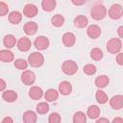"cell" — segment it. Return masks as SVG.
I'll return each instance as SVG.
<instances>
[{
  "mask_svg": "<svg viewBox=\"0 0 123 123\" xmlns=\"http://www.w3.org/2000/svg\"><path fill=\"white\" fill-rule=\"evenodd\" d=\"M90 15L94 20H102L107 15V9L104 5L98 4L91 8Z\"/></svg>",
  "mask_w": 123,
  "mask_h": 123,
  "instance_id": "1",
  "label": "cell"
},
{
  "mask_svg": "<svg viewBox=\"0 0 123 123\" xmlns=\"http://www.w3.org/2000/svg\"><path fill=\"white\" fill-rule=\"evenodd\" d=\"M122 48V42L120 38L112 37L107 42V50L111 54H118Z\"/></svg>",
  "mask_w": 123,
  "mask_h": 123,
  "instance_id": "2",
  "label": "cell"
},
{
  "mask_svg": "<svg viewBox=\"0 0 123 123\" xmlns=\"http://www.w3.org/2000/svg\"><path fill=\"white\" fill-rule=\"evenodd\" d=\"M44 62V57L39 52H34L28 57V63L33 67H39Z\"/></svg>",
  "mask_w": 123,
  "mask_h": 123,
  "instance_id": "3",
  "label": "cell"
},
{
  "mask_svg": "<svg viewBox=\"0 0 123 123\" xmlns=\"http://www.w3.org/2000/svg\"><path fill=\"white\" fill-rule=\"evenodd\" d=\"M62 70L66 75H74L78 71V64L71 60H67L63 62L62 65Z\"/></svg>",
  "mask_w": 123,
  "mask_h": 123,
  "instance_id": "4",
  "label": "cell"
},
{
  "mask_svg": "<svg viewBox=\"0 0 123 123\" xmlns=\"http://www.w3.org/2000/svg\"><path fill=\"white\" fill-rule=\"evenodd\" d=\"M123 15V8L119 4H113L109 10V16L111 19H119Z\"/></svg>",
  "mask_w": 123,
  "mask_h": 123,
  "instance_id": "5",
  "label": "cell"
},
{
  "mask_svg": "<svg viewBox=\"0 0 123 123\" xmlns=\"http://www.w3.org/2000/svg\"><path fill=\"white\" fill-rule=\"evenodd\" d=\"M34 44L37 50H45L46 48H48L50 41H49L48 37H46L44 36H39L35 39Z\"/></svg>",
  "mask_w": 123,
  "mask_h": 123,
  "instance_id": "6",
  "label": "cell"
},
{
  "mask_svg": "<svg viewBox=\"0 0 123 123\" xmlns=\"http://www.w3.org/2000/svg\"><path fill=\"white\" fill-rule=\"evenodd\" d=\"M21 81L24 85L26 86H31L35 83L36 81V75L33 71L30 70H25L21 74Z\"/></svg>",
  "mask_w": 123,
  "mask_h": 123,
  "instance_id": "7",
  "label": "cell"
},
{
  "mask_svg": "<svg viewBox=\"0 0 123 123\" xmlns=\"http://www.w3.org/2000/svg\"><path fill=\"white\" fill-rule=\"evenodd\" d=\"M31 45H32L31 40L27 37H22L17 41V48L21 52H27V51H29L30 48H31Z\"/></svg>",
  "mask_w": 123,
  "mask_h": 123,
  "instance_id": "8",
  "label": "cell"
},
{
  "mask_svg": "<svg viewBox=\"0 0 123 123\" xmlns=\"http://www.w3.org/2000/svg\"><path fill=\"white\" fill-rule=\"evenodd\" d=\"M86 34L90 38H93V39L98 38L101 35V28L95 24L89 25L86 29Z\"/></svg>",
  "mask_w": 123,
  "mask_h": 123,
  "instance_id": "9",
  "label": "cell"
},
{
  "mask_svg": "<svg viewBox=\"0 0 123 123\" xmlns=\"http://www.w3.org/2000/svg\"><path fill=\"white\" fill-rule=\"evenodd\" d=\"M76 42V37L73 33L67 32L62 36V43L66 47H72Z\"/></svg>",
  "mask_w": 123,
  "mask_h": 123,
  "instance_id": "10",
  "label": "cell"
},
{
  "mask_svg": "<svg viewBox=\"0 0 123 123\" xmlns=\"http://www.w3.org/2000/svg\"><path fill=\"white\" fill-rule=\"evenodd\" d=\"M110 105L114 110H121L123 108V96L122 95L112 96L110 100Z\"/></svg>",
  "mask_w": 123,
  "mask_h": 123,
  "instance_id": "11",
  "label": "cell"
},
{
  "mask_svg": "<svg viewBox=\"0 0 123 123\" xmlns=\"http://www.w3.org/2000/svg\"><path fill=\"white\" fill-rule=\"evenodd\" d=\"M23 13L26 17H35L37 14V8L34 4H27L23 9Z\"/></svg>",
  "mask_w": 123,
  "mask_h": 123,
  "instance_id": "12",
  "label": "cell"
},
{
  "mask_svg": "<svg viewBox=\"0 0 123 123\" xmlns=\"http://www.w3.org/2000/svg\"><path fill=\"white\" fill-rule=\"evenodd\" d=\"M37 28H38V26H37V24L36 22H34V21H29V22L25 23L23 29H24V33H25L26 35H28V36H33V35H35V34L37 33Z\"/></svg>",
  "mask_w": 123,
  "mask_h": 123,
  "instance_id": "13",
  "label": "cell"
},
{
  "mask_svg": "<svg viewBox=\"0 0 123 123\" xmlns=\"http://www.w3.org/2000/svg\"><path fill=\"white\" fill-rule=\"evenodd\" d=\"M43 95V91L39 86H32L29 89V96L33 100H39Z\"/></svg>",
  "mask_w": 123,
  "mask_h": 123,
  "instance_id": "14",
  "label": "cell"
},
{
  "mask_svg": "<svg viewBox=\"0 0 123 123\" xmlns=\"http://www.w3.org/2000/svg\"><path fill=\"white\" fill-rule=\"evenodd\" d=\"M14 59L13 53L10 50H0V61L3 62H11Z\"/></svg>",
  "mask_w": 123,
  "mask_h": 123,
  "instance_id": "15",
  "label": "cell"
},
{
  "mask_svg": "<svg viewBox=\"0 0 123 123\" xmlns=\"http://www.w3.org/2000/svg\"><path fill=\"white\" fill-rule=\"evenodd\" d=\"M24 123H37V114L33 111H26L22 116Z\"/></svg>",
  "mask_w": 123,
  "mask_h": 123,
  "instance_id": "16",
  "label": "cell"
},
{
  "mask_svg": "<svg viewBox=\"0 0 123 123\" xmlns=\"http://www.w3.org/2000/svg\"><path fill=\"white\" fill-rule=\"evenodd\" d=\"M59 91L62 95H68L72 91V86L68 81H62L59 85Z\"/></svg>",
  "mask_w": 123,
  "mask_h": 123,
  "instance_id": "17",
  "label": "cell"
},
{
  "mask_svg": "<svg viewBox=\"0 0 123 123\" xmlns=\"http://www.w3.org/2000/svg\"><path fill=\"white\" fill-rule=\"evenodd\" d=\"M87 24H88V19L85 15L80 14L74 18V25L77 28H85L87 26Z\"/></svg>",
  "mask_w": 123,
  "mask_h": 123,
  "instance_id": "18",
  "label": "cell"
},
{
  "mask_svg": "<svg viewBox=\"0 0 123 123\" xmlns=\"http://www.w3.org/2000/svg\"><path fill=\"white\" fill-rule=\"evenodd\" d=\"M110 83V79L107 75H100L95 79V86L99 88L106 87Z\"/></svg>",
  "mask_w": 123,
  "mask_h": 123,
  "instance_id": "19",
  "label": "cell"
},
{
  "mask_svg": "<svg viewBox=\"0 0 123 123\" xmlns=\"http://www.w3.org/2000/svg\"><path fill=\"white\" fill-rule=\"evenodd\" d=\"M2 98L6 102L12 103L17 99V93L14 90H6L2 94Z\"/></svg>",
  "mask_w": 123,
  "mask_h": 123,
  "instance_id": "20",
  "label": "cell"
},
{
  "mask_svg": "<svg viewBox=\"0 0 123 123\" xmlns=\"http://www.w3.org/2000/svg\"><path fill=\"white\" fill-rule=\"evenodd\" d=\"M86 115L90 118V119H96L99 117L100 115V109L98 106L96 105H92L90 107H88L87 111H86Z\"/></svg>",
  "mask_w": 123,
  "mask_h": 123,
  "instance_id": "21",
  "label": "cell"
},
{
  "mask_svg": "<svg viewBox=\"0 0 123 123\" xmlns=\"http://www.w3.org/2000/svg\"><path fill=\"white\" fill-rule=\"evenodd\" d=\"M21 20H22V14H21L19 12L13 11V12H10V14H9V21H10L12 24L16 25V24L20 23Z\"/></svg>",
  "mask_w": 123,
  "mask_h": 123,
  "instance_id": "22",
  "label": "cell"
},
{
  "mask_svg": "<svg viewBox=\"0 0 123 123\" xmlns=\"http://www.w3.org/2000/svg\"><path fill=\"white\" fill-rule=\"evenodd\" d=\"M15 43H16V38L12 35H6L3 38V44L8 49L12 48L15 45Z\"/></svg>",
  "mask_w": 123,
  "mask_h": 123,
  "instance_id": "23",
  "label": "cell"
},
{
  "mask_svg": "<svg viewBox=\"0 0 123 123\" xmlns=\"http://www.w3.org/2000/svg\"><path fill=\"white\" fill-rule=\"evenodd\" d=\"M58 97H59V92L54 88H49L48 90H46V92L44 94V98L48 102L56 101L58 99Z\"/></svg>",
  "mask_w": 123,
  "mask_h": 123,
  "instance_id": "24",
  "label": "cell"
},
{
  "mask_svg": "<svg viewBox=\"0 0 123 123\" xmlns=\"http://www.w3.org/2000/svg\"><path fill=\"white\" fill-rule=\"evenodd\" d=\"M56 0H43L41 2V7L45 12H51L56 8Z\"/></svg>",
  "mask_w": 123,
  "mask_h": 123,
  "instance_id": "25",
  "label": "cell"
},
{
  "mask_svg": "<svg viewBox=\"0 0 123 123\" xmlns=\"http://www.w3.org/2000/svg\"><path fill=\"white\" fill-rule=\"evenodd\" d=\"M73 123H86V115L83 111H77L73 115Z\"/></svg>",
  "mask_w": 123,
  "mask_h": 123,
  "instance_id": "26",
  "label": "cell"
},
{
  "mask_svg": "<svg viewBox=\"0 0 123 123\" xmlns=\"http://www.w3.org/2000/svg\"><path fill=\"white\" fill-rule=\"evenodd\" d=\"M51 22L52 25L55 27H62L64 23V17L62 14H55L51 18Z\"/></svg>",
  "mask_w": 123,
  "mask_h": 123,
  "instance_id": "27",
  "label": "cell"
},
{
  "mask_svg": "<svg viewBox=\"0 0 123 123\" xmlns=\"http://www.w3.org/2000/svg\"><path fill=\"white\" fill-rule=\"evenodd\" d=\"M95 98L99 104H105L108 102V95L101 89H98L95 93Z\"/></svg>",
  "mask_w": 123,
  "mask_h": 123,
  "instance_id": "28",
  "label": "cell"
},
{
  "mask_svg": "<svg viewBox=\"0 0 123 123\" xmlns=\"http://www.w3.org/2000/svg\"><path fill=\"white\" fill-rule=\"evenodd\" d=\"M49 109H50V108H49V105H48L46 102L38 103V104L37 105V108H36L37 113H39V114H45L46 112L49 111Z\"/></svg>",
  "mask_w": 123,
  "mask_h": 123,
  "instance_id": "29",
  "label": "cell"
},
{
  "mask_svg": "<svg viewBox=\"0 0 123 123\" xmlns=\"http://www.w3.org/2000/svg\"><path fill=\"white\" fill-rule=\"evenodd\" d=\"M90 58L94 61H100L103 58V52L100 48H93L90 51Z\"/></svg>",
  "mask_w": 123,
  "mask_h": 123,
  "instance_id": "30",
  "label": "cell"
},
{
  "mask_svg": "<svg viewBox=\"0 0 123 123\" xmlns=\"http://www.w3.org/2000/svg\"><path fill=\"white\" fill-rule=\"evenodd\" d=\"M14 66H15V68H17L19 70H24V69H27L28 62L24 59H17L14 62Z\"/></svg>",
  "mask_w": 123,
  "mask_h": 123,
  "instance_id": "31",
  "label": "cell"
},
{
  "mask_svg": "<svg viewBox=\"0 0 123 123\" xmlns=\"http://www.w3.org/2000/svg\"><path fill=\"white\" fill-rule=\"evenodd\" d=\"M84 70V73L86 74V75H93L96 73L97 71V68L94 64H91V63H88V64H86L83 68Z\"/></svg>",
  "mask_w": 123,
  "mask_h": 123,
  "instance_id": "32",
  "label": "cell"
},
{
  "mask_svg": "<svg viewBox=\"0 0 123 123\" xmlns=\"http://www.w3.org/2000/svg\"><path fill=\"white\" fill-rule=\"evenodd\" d=\"M61 115L58 112H52L48 117V123H61Z\"/></svg>",
  "mask_w": 123,
  "mask_h": 123,
  "instance_id": "33",
  "label": "cell"
},
{
  "mask_svg": "<svg viewBox=\"0 0 123 123\" xmlns=\"http://www.w3.org/2000/svg\"><path fill=\"white\" fill-rule=\"evenodd\" d=\"M9 12V7L5 2H0V16H4L8 13Z\"/></svg>",
  "mask_w": 123,
  "mask_h": 123,
  "instance_id": "34",
  "label": "cell"
},
{
  "mask_svg": "<svg viewBox=\"0 0 123 123\" xmlns=\"http://www.w3.org/2000/svg\"><path fill=\"white\" fill-rule=\"evenodd\" d=\"M116 62L119 65H123V54L122 53H118L116 57Z\"/></svg>",
  "mask_w": 123,
  "mask_h": 123,
  "instance_id": "35",
  "label": "cell"
},
{
  "mask_svg": "<svg viewBox=\"0 0 123 123\" xmlns=\"http://www.w3.org/2000/svg\"><path fill=\"white\" fill-rule=\"evenodd\" d=\"M6 86H7L6 82H5L3 79L0 78V91H3V90L6 88Z\"/></svg>",
  "mask_w": 123,
  "mask_h": 123,
  "instance_id": "36",
  "label": "cell"
},
{
  "mask_svg": "<svg viewBox=\"0 0 123 123\" xmlns=\"http://www.w3.org/2000/svg\"><path fill=\"white\" fill-rule=\"evenodd\" d=\"M95 123H110V121H109L106 117H100V118H98V119L96 120Z\"/></svg>",
  "mask_w": 123,
  "mask_h": 123,
  "instance_id": "37",
  "label": "cell"
},
{
  "mask_svg": "<svg viewBox=\"0 0 123 123\" xmlns=\"http://www.w3.org/2000/svg\"><path fill=\"white\" fill-rule=\"evenodd\" d=\"M1 123H13V120H12V117H10V116H6V117L2 120Z\"/></svg>",
  "mask_w": 123,
  "mask_h": 123,
  "instance_id": "38",
  "label": "cell"
},
{
  "mask_svg": "<svg viewBox=\"0 0 123 123\" xmlns=\"http://www.w3.org/2000/svg\"><path fill=\"white\" fill-rule=\"evenodd\" d=\"M71 2H72V4L79 6V5H83V4H85V3H86V0H82V1H75V0H72Z\"/></svg>",
  "mask_w": 123,
  "mask_h": 123,
  "instance_id": "39",
  "label": "cell"
},
{
  "mask_svg": "<svg viewBox=\"0 0 123 123\" xmlns=\"http://www.w3.org/2000/svg\"><path fill=\"white\" fill-rule=\"evenodd\" d=\"M117 33H118L119 37H120V38H122V37H123V26H120V27L118 28Z\"/></svg>",
  "mask_w": 123,
  "mask_h": 123,
  "instance_id": "40",
  "label": "cell"
},
{
  "mask_svg": "<svg viewBox=\"0 0 123 123\" xmlns=\"http://www.w3.org/2000/svg\"><path fill=\"white\" fill-rule=\"evenodd\" d=\"M111 123H123V119L121 117H115V118H113Z\"/></svg>",
  "mask_w": 123,
  "mask_h": 123,
  "instance_id": "41",
  "label": "cell"
}]
</instances>
